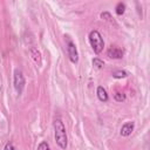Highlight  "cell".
<instances>
[{
    "label": "cell",
    "mask_w": 150,
    "mask_h": 150,
    "mask_svg": "<svg viewBox=\"0 0 150 150\" xmlns=\"http://www.w3.org/2000/svg\"><path fill=\"white\" fill-rule=\"evenodd\" d=\"M125 4L124 2H118L117 5H116V7H115V13L117 14V15H122V14H124V12H125Z\"/></svg>",
    "instance_id": "cell-10"
},
{
    "label": "cell",
    "mask_w": 150,
    "mask_h": 150,
    "mask_svg": "<svg viewBox=\"0 0 150 150\" xmlns=\"http://www.w3.org/2000/svg\"><path fill=\"white\" fill-rule=\"evenodd\" d=\"M123 49H121L120 47L116 46H111L108 50H107V55L111 59H122L123 57Z\"/></svg>",
    "instance_id": "cell-5"
},
{
    "label": "cell",
    "mask_w": 150,
    "mask_h": 150,
    "mask_svg": "<svg viewBox=\"0 0 150 150\" xmlns=\"http://www.w3.org/2000/svg\"><path fill=\"white\" fill-rule=\"evenodd\" d=\"M114 98H115V101H117V102H123V101H125L127 96H125V94H123V93H115V94H114Z\"/></svg>",
    "instance_id": "cell-12"
},
{
    "label": "cell",
    "mask_w": 150,
    "mask_h": 150,
    "mask_svg": "<svg viewBox=\"0 0 150 150\" xmlns=\"http://www.w3.org/2000/svg\"><path fill=\"white\" fill-rule=\"evenodd\" d=\"M36 150H50L49 148V144L46 142V141H42L39 145H38V149Z\"/></svg>",
    "instance_id": "cell-14"
},
{
    "label": "cell",
    "mask_w": 150,
    "mask_h": 150,
    "mask_svg": "<svg viewBox=\"0 0 150 150\" xmlns=\"http://www.w3.org/2000/svg\"><path fill=\"white\" fill-rule=\"evenodd\" d=\"M111 75H112V77H114V79H124V77H127V76H128V73H127L125 70L120 69V70H114Z\"/></svg>",
    "instance_id": "cell-9"
},
{
    "label": "cell",
    "mask_w": 150,
    "mask_h": 150,
    "mask_svg": "<svg viewBox=\"0 0 150 150\" xmlns=\"http://www.w3.org/2000/svg\"><path fill=\"white\" fill-rule=\"evenodd\" d=\"M96 95H97V98L101 101V102H107L109 100V96H108V93L107 90L102 87V86H98L97 89H96Z\"/></svg>",
    "instance_id": "cell-8"
},
{
    "label": "cell",
    "mask_w": 150,
    "mask_h": 150,
    "mask_svg": "<svg viewBox=\"0 0 150 150\" xmlns=\"http://www.w3.org/2000/svg\"><path fill=\"white\" fill-rule=\"evenodd\" d=\"M66 38V49H67V54L68 57L70 60V62L73 63H77L79 62V53H77V48L75 46V43L70 40L69 36H64Z\"/></svg>",
    "instance_id": "cell-4"
},
{
    "label": "cell",
    "mask_w": 150,
    "mask_h": 150,
    "mask_svg": "<svg viewBox=\"0 0 150 150\" xmlns=\"http://www.w3.org/2000/svg\"><path fill=\"white\" fill-rule=\"evenodd\" d=\"M53 127H54V137H55L56 144L59 145L60 149L66 150L68 146V137H67V131L62 120L60 117H56L53 122Z\"/></svg>",
    "instance_id": "cell-1"
},
{
    "label": "cell",
    "mask_w": 150,
    "mask_h": 150,
    "mask_svg": "<svg viewBox=\"0 0 150 150\" xmlns=\"http://www.w3.org/2000/svg\"><path fill=\"white\" fill-rule=\"evenodd\" d=\"M134 128H135V123H134L132 121L125 122V123L122 125V128H121V131H120L121 136H123V137H128V136H130L131 132L134 131Z\"/></svg>",
    "instance_id": "cell-6"
},
{
    "label": "cell",
    "mask_w": 150,
    "mask_h": 150,
    "mask_svg": "<svg viewBox=\"0 0 150 150\" xmlns=\"http://www.w3.org/2000/svg\"><path fill=\"white\" fill-rule=\"evenodd\" d=\"M13 84H14V89L15 91L21 95L23 89H25V84H26V80H25V75L20 69H15L14 70V76H13Z\"/></svg>",
    "instance_id": "cell-3"
},
{
    "label": "cell",
    "mask_w": 150,
    "mask_h": 150,
    "mask_svg": "<svg viewBox=\"0 0 150 150\" xmlns=\"http://www.w3.org/2000/svg\"><path fill=\"white\" fill-rule=\"evenodd\" d=\"M93 66H95L96 68L101 69V68L104 67V62H103V60H101L98 57H95V59H93Z\"/></svg>",
    "instance_id": "cell-11"
},
{
    "label": "cell",
    "mask_w": 150,
    "mask_h": 150,
    "mask_svg": "<svg viewBox=\"0 0 150 150\" xmlns=\"http://www.w3.org/2000/svg\"><path fill=\"white\" fill-rule=\"evenodd\" d=\"M29 53H30L32 59L35 61V63H38V64L40 66V64L42 63V56H41L40 50H39L38 48H35V47H30V48H29Z\"/></svg>",
    "instance_id": "cell-7"
},
{
    "label": "cell",
    "mask_w": 150,
    "mask_h": 150,
    "mask_svg": "<svg viewBox=\"0 0 150 150\" xmlns=\"http://www.w3.org/2000/svg\"><path fill=\"white\" fill-rule=\"evenodd\" d=\"M101 18H102L103 20H105V21H109V22H114V20H112V16H111V14H110L109 12H102V13H101Z\"/></svg>",
    "instance_id": "cell-13"
},
{
    "label": "cell",
    "mask_w": 150,
    "mask_h": 150,
    "mask_svg": "<svg viewBox=\"0 0 150 150\" xmlns=\"http://www.w3.org/2000/svg\"><path fill=\"white\" fill-rule=\"evenodd\" d=\"M88 38H89V42H90V46H91L94 53L100 54L103 50V47H104V41H103V38H102L101 33L98 30L94 29L89 33Z\"/></svg>",
    "instance_id": "cell-2"
},
{
    "label": "cell",
    "mask_w": 150,
    "mask_h": 150,
    "mask_svg": "<svg viewBox=\"0 0 150 150\" xmlns=\"http://www.w3.org/2000/svg\"><path fill=\"white\" fill-rule=\"evenodd\" d=\"M4 150H15V148H14L12 142H7L5 144V146H4Z\"/></svg>",
    "instance_id": "cell-15"
}]
</instances>
